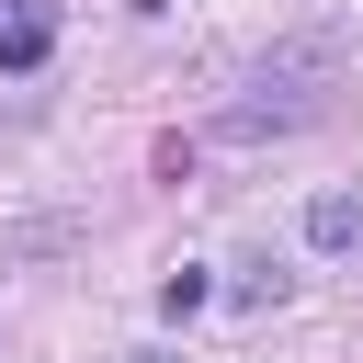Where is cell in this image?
<instances>
[{
    "instance_id": "cell-1",
    "label": "cell",
    "mask_w": 363,
    "mask_h": 363,
    "mask_svg": "<svg viewBox=\"0 0 363 363\" xmlns=\"http://www.w3.org/2000/svg\"><path fill=\"white\" fill-rule=\"evenodd\" d=\"M340 113V91H284V79H238L216 113H204V136L193 147H284V136H306V125H329Z\"/></svg>"
},
{
    "instance_id": "cell-2",
    "label": "cell",
    "mask_w": 363,
    "mask_h": 363,
    "mask_svg": "<svg viewBox=\"0 0 363 363\" xmlns=\"http://www.w3.org/2000/svg\"><path fill=\"white\" fill-rule=\"evenodd\" d=\"M45 57H57V11H45V0H11V11H0V68L23 79V68H45Z\"/></svg>"
},
{
    "instance_id": "cell-3",
    "label": "cell",
    "mask_w": 363,
    "mask_h": 363,
    "mask_svg": "<svg viewBox=\"0 0 363 363\" xmlns=\"http://www.w3.org/2000/svg\"><path fill=\"white\" fill-rule=\"evenodd\" d=\"M363 238V193H318L306 204V250H352Z\"/></svg>"
},
{
    "instance_id": "cell-4",
    "label": "cell",
    "mask_w": 363,
    "mask_h": 363,
    "mask_svg": "<svg viewBox=\"0 0 363 363\" xmlns=\"http://www.w3.org/2000/svg\"><path fill=\"white\" fill-rule=\"evenodd\" d=\"M204 295H216V284H204V272H193V261H182V272H170V284H159V318H193V306H204Z\"/></svg>"
},
{
    "instance_id": "cell-5",
    "label": "cell",
    "mask_w": 363,
    "mask_h": 363,
    "mask_svg": "<svg viewBox=\"0 0 363 363\" xmlns=\"http://www.w3.org/2000/svg\"><path fill=\"white\" fill-rule=\"evenodd\" d=\"M147 363H159V352H147Z\"/></svg>"
}]
</instances>
